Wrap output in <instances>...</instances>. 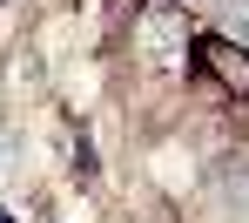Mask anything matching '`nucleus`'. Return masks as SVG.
Returning a JSON list of instances; mask_svg holds the SVG:
<instances>
[{"mask_svg": "<svg viewBox=\"0 0 249 223\" xmlns=\"http://www.w3.org/2000/svg\"><path fill=\"white\" fill-rule=\"evenodd\" d=\"M196 68H209L229 95H249V47L222 41V34H202V41H196Z\"/></svg>", "mask_w": 249, "mask_h": 223, "instance_id": "1", "label": "nucleus"}, {"mask_svg": "<svg viewBox=\"0 0 249 223\" xmlns=\"http://www.w3.org/2000/svg\"><path fill=\"white\" fill-rule=\"evenodd\" d=\"M0 223H14V217H7V210H0Z\"/></svg>", "mask_w": 249, "mask_h": 223, "instance_id": "2", "label": "nucleus"}]
</instances>
